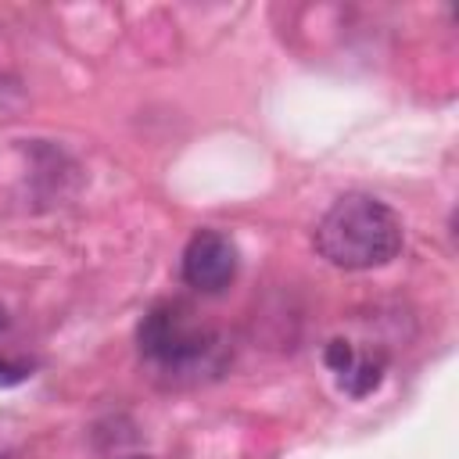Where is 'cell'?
I'll use <instances>...</instances> for the list:
<instances>
[{
    "instance_id": "1",
    "label": "cell",
    "mask_w": 459,
    "mask_h": 459,
    "mask_svg": "<svg viewBox=\"0 0 459 459\" xmlns=\"http://www.w3.org/2000/svg\"><path fill=\"white\" fill-rule=\"evenodd\" d=\"M312 240L337 269H377L402 251V219L373 194H344L323 212Z\"/></svg>"
},
{
    "instance_id": "4",
    "label": "cell",
    "mask_w": 459,
    "mask_h": 459,
    "mask_svg": "<svg viewBox=\"0 0 459 459\" xmlns=\"http://www.w3.org/2000/svg\"><path fill=\"white\" fill-rule=\"evenodd\" d=\"M380 380H384V359H359V355H355V362L337 377V384H341L351 398H366L369 391L380 387Z\"/></svg>"
},
{
    "instance_id": "5",
    "label": "cell",
    "mask_w": 459,
    "mask_h": 459,
    "mask_svg": "<svg viewBox=\"0 0 459 459\" xmlns=\"http://www.w3.org/2000/svg\"><path fill=\"white\" fill-rule=\"evenodd\" d=\"M323 362H326V366H330V369L341 377V373H344V369L355 362V348H351L348 341H330V344L323 348Z\"/></svg>"
},
{
    "instance_id": "7",
    "label": "cell",
    "mask_w": 459,
    "mask_h": 459,
    "mask_svg": "<svg viewBox=\"0 0 459 459\" xmlns=\"http://www.w3.org/2000/svg\"><path fill=\"white\" fill-rule=\"evenodd\" d=\"M4 326H7V316H4V308H0V330H4Z\"/></svg>"
},
{
    "instance_id": "2",
    "label": "cell",
    "mask_w": 459,
    "mask_h": 459,
    "mask_svg": "<svg viewBox=\"0 0 459 459\" xmlns=\"http://www.w3.org/2000/svg\"><path fill=\"white\" fill-rule=\"evenodd\" d=\"M136 337H140V351L154 366H161V369H194L219 344L215 333L204 330L201 323H194L190 319V308H183L179 301L154 305L143 316Z\"/></svg>"
},
{
    "instance_id": "3",
    "label": "cell",
    "mask_w": 459,
    "mask_h": 459,
    "mask_svg": "<svg viewBox=\"0 0 459 459\" xmlns=\"http://www.w3.org/2000/svg\"><path fill=\"white\" fill-rule=\"evenodd\" d=\"M237 265H240V251H237L230 233L197 230L183 247L179 273H183L186 287H194L201 294H219V290H226L233 283Z\"/></svg>"
},
{
    "instance_id": "6",
    "label": "cell",
    "mask_w": 459,
    "mask_h": 459,
    "mask_svg": "<svg viewBox=\"0 0 459 459\" xmlns=\"http://www.w3.org/2000/svg\"><path fill=\"white\" fill-rule=\"evenodd\" d=\"M29 373H32V366H25V362H11V359H0V387L22 384V380H29Z\"/></svg>"
}]
</instances>
